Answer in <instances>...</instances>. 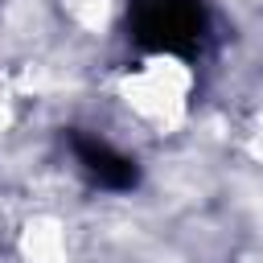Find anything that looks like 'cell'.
Here are the masks:
<instances>
[{"label":"cell","instance_id":"3957f363","mask_svg":"<svg viewBox=\"0 0 263 263\" xmlns=\"http://www.w3.org/2000/svg\"><path fill=\"white\" fill-rule=\"evenodd\" d=\"M255 140H259V152H263V107H259V119H255Z\"/></svg>","mask_w":263,"mask_h":263},{"label":"cell","instance_id":"6da1fadb","mask_svg":"<svg viewBox=\"0 0 263 263\" xmlns=\"http://www.w3.org/2000/svg\"><path fill=\"white\" fill-rule=\"evenodd\" d=\"M193 62L177 53H140L136 66L119 74V99L136 123L164 136L189 115Z\"/></svg>","mask_w":263,"mask_h":263},{"label":"cell","instance_id":"7a4b0ae2","mask_svg":"<svg viewBox=\"0 0 263 263\" xmlns=\"http://www.w3.org/2000/svg\"><path fill=\"white\" fill-rule=\"evenodd\" d=\"M127 21L144 53H177L193 62L205 41L201 0H127Z\"/></svg>","mask_w":263,"mask_h":263}]
</instances>
